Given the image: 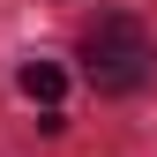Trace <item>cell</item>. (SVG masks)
<instances>
[{
	"mask_svg": "<svg viewBox=\"0 0 157 157\" xmlns=\"http://www.w3.org/2000/svg\"><path fill=\"white\" fill-rule=\"evenodd\" d=\"M82 60H90V90L97 97H127L157 75V45L135 15H105L90 37H82Z\"/></svg>",
	"mask_w": 157,
	"mask_h": 157,
	"instance_id": "obj_1",
	"label": "cell"
},
{
	"mask_svg": "<svg viewBox=\"0 0 157 157\" xmlns=\"http://www.w3.org/2000/svg\"><path fill=\"white\" fill-rule=\"evenodd\" d=\"M15 90H23L30 105H60L67 75H60V60H23V67H15Z\"/></svg>",
	"mask_w": 157,
	"mask_h": 157,
	"instance_id": "obj_2",
	"label": "cell"
}]
</instances>
